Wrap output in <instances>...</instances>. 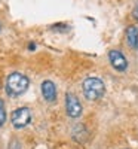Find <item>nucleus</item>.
<instances>
[{
  "label": "nucleus",
  "mask_w": 138,
  "mask_h": 149,
  "mask_svg": "<svg viewBox=\"0 0 138 149\" xmlns=\"http://www.w3.org/2000/svg\"><path fill=\"white\" fill-rule=\"evenodd\" d=\"M0 30H2V24H0Z\"/></svg>",
  "instance_id": "nucleus-11"
},
{
  "label": "nucleus",
  "mask_w": 138,
  "mask_h": 149,
  "mask_svg": "<svg viewBox=\"0 0 138 149\" xmlns=\"http://www.w3.org/2000/svg\"><path fill=\"white\" fill-rule=\"evenodd\" d=\"M108 60L113 66V69L117 70V72H125L128 69V60L125 58V55L117 51V49H111L108 52Z\"/></svg>",
  "instance_id": "nucleus-5"
},
{
  "label": "nucleus",
  "mask_w": 138,
  "mask_h": 149,
  "mask_svg": "<svg viewBox=\"0 0 138 149\" xmlns=\"http://www.w3.org/2000/svg\"><path fill=\"white\" fill-rule=\"evenodd\" d=\"M6 122V110H5V106L0 107V128L3 127V124Z\"/></svg>",
  "instance_id": "nucleus-8"
},
{
  "label": "nucleus",
  "mask_w": 138,
  "mask_h": 149,
  "mask_svg": "<svg viewBox=\"0 0 138 149\" xmlns=\"http://www.w3.org/2000/svg\"><path fill=\"white\" fill-rule=\"evenodd\" d=\"M10 122L15 128H24L31 122V112L28 107H18L12 112L10 115Z\"/></svg>",
  "instance_id": "nucleus-3"
},
{
  "label": "nucleus",
  "mask_w": 138,
  "mask_h": 149,
  "mask_svg": "<svg viewBox=\"0 0 138 149\" xmlns=\"http://www.w3.org/2000/svg\"><path fill=\"white\" fill-rule=\"evenodd\" d=\"M40 88H42V95L46 102L54 103L57 100V86L52 81H43Z\"/></svg>",
  "instance_id": "nucleus-6"
},
{
  "label": "nucleus",
  "mask_w": 138,
  "mask_h": 149,
  "mask_svg": "<svg viewBox=\"0 0 138 149\" xmlns=\"http://www.w3.org/2000/svg\"><path fill=\"white\" fill-rule=\"evenodd\" d=\"M126 43L131 49H138V27L129 26L126 29Z\"/></svg>",
  "instance_id": "nucleus-7"
},
{
  "label": "nucleus",
  "mask_w": 138,
  "mask_h": 149,
  "mask_svg": "<svg viewBox=\"0 0 138 149\" xmlns=\"http://www.w3.org/2000/svg\"><path fill=\"white\" fill-rule=\"evenodd\" d=\"M5 106V103H3V100H2V98H0V107H3Z\"/></svg>",
  "instance_id": "nucleus-10"
},
{
  "label": "nucleus",
  "mask_w": 138,
  "mask_h": 149,
  "mask_svg": "<svg viewBox=\"0 0 138 149\" xmlns=\"http://www.w3.org/2000/svg\"><path fill=\"white\" fill-rule=\"evenodd\" d=\"M132 17L138 21V3L135 5V8H134V10H132Z\"/></svg>",
  "instance_id": "nucleus-9"
},
{
  "label": "nucleus",
  "mask_w": 138,
  "mask_h": 149,
  "mask_svg": "<svg viewBox=\"0 0 138 149\" xmlns=\"http://www.w3.org/2000/svg\"><path fill=\"white\" fill-rule=\"evenodd\" d=\"M28 85H30V79L26 76V74H22L19 72H14L8 76L5 88H6L8 95L19 97L28 90Z\"/></svg>",
  "instance_id": "nucleus-1"
},
{
  "label": "nucleus",
  "mask_w": 138,
  "mask_h": 149,
  "mask_svg": "<svg viewBox=\"0 0 138 149\" xmlns=\"http://www.w3.org/2000/svg\"><path fill=\"white\" fill-rule=\"evenodd\" d=\"M82 90H83V95L88 100L95 102V100L103 98L106 93V85L98 78H86L82 84Z\"/></svg>",
  "instance_id": "nucleus-2"
},
{
  "label": "nucleus",
  "mask_w": 138,
  "mask_h": 149,
  "mask_svg": "<svg viewBox=\"0 0 138 149\" xmlns=\"http://www.w3.org/2000/svg\"><path fill=\"white\" fill-rule=\"evenodd\" d=\"M66 112L70 118H79L82 115V103L71 93L66 94Z\"/></svg>",
  "instance_id": "nucleus-4"
}]
</instances>
